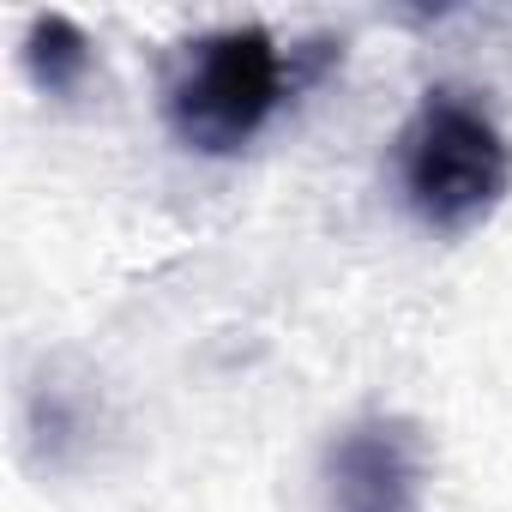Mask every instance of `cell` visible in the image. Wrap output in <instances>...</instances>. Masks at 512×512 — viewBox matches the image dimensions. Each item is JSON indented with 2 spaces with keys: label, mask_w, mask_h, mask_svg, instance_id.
Listing matches in <instances>:
<instances>
[{
  "label": "cell",
  "mask_w": 512,
  "mask_h": 512,
  "mask_svg": "<svg viewBox=\"0 0 512 512\" xmlns=\"http://www.w3.org/2000/svg\"><path fill=\"white\" fill-rule=\"evenodd\" d=\"M296 91V49L284 55L260 25H229L181 49L163 115L187 151L229 157L260 133Z\"/></svg>",
  "instance_id": "6da1fadb"
},
{
  "label": "cell",
  "mask_w": 512,
  "mask_h": 512,
  "mask_svg": "<svg viewBox=\"0 0 512 512\" xmlns=\"http://www.w3.org/2000/svg\"><path fill=\"white\" fill-rule=\"evenodd\" d=\"M332 512H416L422 506V446L404 422L368 416L344 428L326 452Z\"/></svg>",
  "instance_id": "3957f363"
},
{
  "label": "cell",
  "mask_w": 512,
  "mask_h": 512,
  "mask_svg": "<svg viewBox=\"0 0 512 512\" xmlns=\"http://www.w3.org/2000/svg\"><path fill=\"white\" fill-rule=\"evenodd\" d=\"M25 61H31V73H37L43 91H73V85L91 73V43H85V31H79L67 13H43V19L31 25Z\"/></svg>",
  "instance_id": "277c9868"
},
{
  "label": "cell",
  "mask_w": 512,
  "mask_h": 512,
  "mask_svg": "<svg viewBox=\"0 0 512 512\" xmlns=\"http://www.w3.org/2000/svg\"><path fill=\"white\" fill-rule=\"evenodd\" d=\"M398 181L410 211L440 229H476L512 187V145L500 139L494 115L458 91H428L398 133Z\"/></svg>",
  "instance_id": "7a4b0ae2"
}]
</instances>
